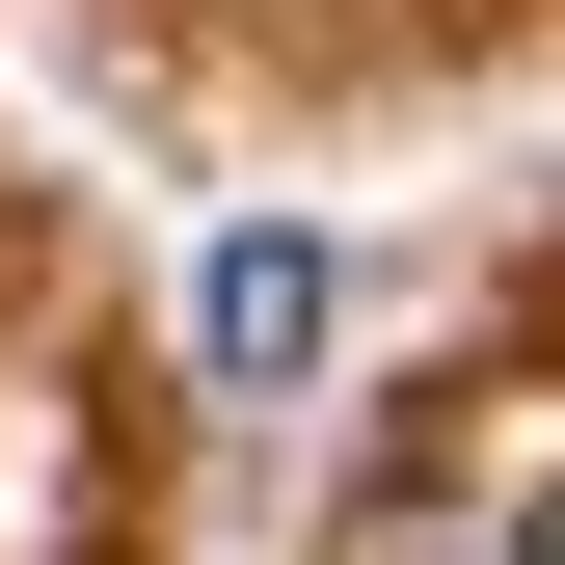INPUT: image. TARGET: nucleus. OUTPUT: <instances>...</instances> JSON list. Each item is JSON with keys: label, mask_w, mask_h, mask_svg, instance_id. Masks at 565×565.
Segmentation results:
<instances>
[{"label": "nucleus", "mask_w": 565, "mask_h": 565, "mask_svg": "<svg viewBox=\"0 0 565 565\" xmlns=\"http://www.w3.org/2000/svg\"><path fill=\"white\" fill-rule=\"evenodd\" d=\"M565 512V404H458L404 484H350V565H539Z\"/></svg>", "instance_id": "f257e3e1"}, {"label": "nucleus", "mask_w": 565, "mask_h": 565, "mask_svg": "<svg viewBox=\"0 0 565 565\" xmlns=\"http://www.w3.org/2000/svg\"><path fill=\"white\" fill-rule=\"evenodd\" d=\"M189 377H216V404H297L323 377V243L297 216H243L216 269H189Z\"/></svg>", "instance_id": "f03ea898"}]
</instances>
